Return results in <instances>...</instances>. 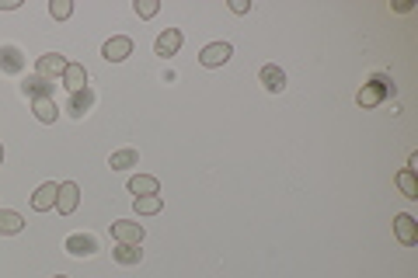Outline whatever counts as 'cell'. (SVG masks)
I'll list each match as a JSON object with an SVG mask.
<instances>
[{
  "mask_svg": "<svg viewBox=\"0 0 418 278\" xmlns=\"http://www.w3.org/2000/svg\"><path fill=\"white\" fill-rule=\"evenodd\" d=\"M394 233H397V240L404 247H415L418 243V223H415V216H397L394 219Z\"/></svg>",
  "mask_w": 418,
  "mask_h": 278,
  "instance_id": "11",
  "label": "cell"
},
{
  "mask_svg": "<svg viewBox=\"0 0 418 278\" xmlns=\"http://www.w3.org/2000/svg\"><path fill=\"white\" fill-rule=\"evenodd\" d=\"M133 8H136V15H140V18H153V15L160 11V4H157V0H136Z\"/></svg>",
  "mask_w": 418,
  "mask_h": 278,
  "instance_id": "24",
  "label": "cell"
},
{
  "mask_svg": "<svg viewBox=\"0 0 418 278\" xmlns=\"http://www.w3.org/2000/svg\"><path fill=\"white\" fill-rule=\"evenodd\" d=\"M397 188L404 191V198H418V181H415V171H408V167H404V171L397 174Z\"/></svg>",
  "mask_w": 418,
  "mask_h": 278,
  "instance_id": "22",
  "label": "cell"
},
{
  "mask_svg": "<svg viewBox=\"0 0 418 278\" xmlns=\"http://www.w3.org/2000/svg\"><path fill=\"white\" fill-rule=\"evenodd\" d=\"M178 49H181V32H178V28H164V32L157 35V42H153V53L164 56V60L174 56Z\"/></svg>",
  "mask_w": 418,
  "mask_h": 278,
  "instance_id": "9",
  "label": "cell"
},
{
  "mask_svg": "<svg viewBox=\"0 0 418 278\" xmlns=\"http://www.w3.org/2000/svg\"><path fill=\"white\" fill-rule=\"evenodd\" d=\"M63 84L70 87V94H74V91H84V87H87V70H84L81 63H67V70H63Z\"/></svg>",
  "mask_w": 418,
  "mask_h": 278,
  "instance_id": "15",
  "label": "cell"
},
{
  "mask_svg": "<svg viewBox=\"0 0 418 278\" xmlns=\"http://www.w3.org/2000/svg\"><path fill=\"white\" fill-rule=\"evenodd\" d=\"M258 80H262V87L269 91V94H279L283 87H286V73L279 70V67H262V73H258Z\"/></svg>",
  "mask_w": 418,
  "mask_h": 278,
  "instance_id": "13",
  "label": "cell"
},
{
  "mask_svg": "<svg viewBox=\"0 0 418 278\" xmlns=\"http://www.w3.org/2000/svg\"><path fill=\"white\" fill-rule=\"evenodd\" d=\"M133 205H136L140 216H157V212L164 209V198H160V195H136Z\"/></svg>",
  "mask_w": 418,
  "mask_h": 278,
  "instance_id": "18",
  "label": "cell"
},
{
  "mask_svg": "<svg viewBox=\"0 0 418 278\" xmlns=\"http://www.w3.org/2000/svg\"><path fill=\"white\" fill-rule=\"evenodd\" d=\"M136 164H140V153H136V150H119V153L108 157V167H112V171H126V167H136Z\"/></svg>",
  "mask_w": 418,
  "mask_h": 278,
  "instance_id": "20",
  "label": "cell"
},
{
  "mask_svg": "<svg viewBox=\"0 0 418 278\" xmlns=\"http://www.w3.org/2000/svg\"><path fill=\"white\" fill-rule=\"evenodd\" d=\"M231 56H234L231 42H213V46H206V49L199 53V63H202V67H224Z\"/></svg>",
  "mask_w": 418,
  "mask_h": 278,
  "instance_id": "6",
  "label": "cell"
},
{
  "mask_svg": "<svg viewBox=\"0 0 418 278\" xmlns=\"http://www.w3.org/2000/svg\"><path fill=\"white\" fill-rule=\"evenodd\" d=\"M387 94H394V80H390L387 73H373L369 84H362V91L356 94V101H359L362 108H376Z\"/></svg>",
  "mask_w": 418,
  "mask_h": 278,
  "instance_id": "1",
  "label": "cell"
},
{
  "mask_svg": "<svg viewBox=\"0 0 418 278\" xmlns=\"http://www.w3.org/2000/svg\"><path fill=\"white\" fill-rule=\"evenodd\" d=\"M49 15H53L56 21H67V18L74 15V4H70V0H53V4H49Z\"/></svg>",
  "mask_w": 418,
  "mask_h": 278,
  "instance_id": "23",
  "label": "cell"
},
{
  "mask_svg": "<svg viewBox=\"0 0 418 278\" xmlns=\"http://www.w3.org/2000/svg\"><path fill=\"white\" fill-rule=\"evenodd\" d=\"M0 164H4V146H0Z\"/></svg>",
  "mask_w": 418,
  "mask_h": 278,
  "instance_id": "27",
  "label": "cell"
},
{
  "mask_svg": "<svg viewBox=\"0 0 418 278\" xmlns=\"http://www.w3.org/2000/svg\"><path fill=\"white\" fill-rule=\"evenodd\" d=\"M0 8H4V11H15V8H18V0H0Z\"/></svg>",
  "mask_w": 418,
  "mask_h": 278,
  "instance_id": "26",
  "label": "cell"
},
{
  "mask_svg": "<svg viewBox=\"0 0 418 278\" xmlns=\"http://www.w3.org/2000/svg\"><path fill=\"white\" fill-rule=\"evenodd\" d=\"M129 191H133V195H157V191H160V181H157V177L140 174V177H133V181H129Z\"/></svg>",
  "mask_w": 418,
  "mask_h": 278,
  "instance_id": "21",
  "label": "cell"
},
{
  "mask_svg": "<svg viewBox=\"0 0 418 278\" xmlns=\"http://www.w3.org/2000/svg\"><path fill=\"white\" fill-rule=\"evenodd\" d=\"M231 11H234V15H248L251 4H248V0H231Z\"/></svg>",
  "mask_w": 418,
  "mask_h": 278,
  "instance_id": "25",
  "label": "cell"
},
{
  "mask_svg": "<svg viewBox=\"0 0 418 278\" xmlns=\"http://www.w3.org/2000/svg\"><path fill=\"white\" fill-rule=\"evenodd\" d=\"M63 70H67V60H63L60 53H46V56H39V63H35V73L46 77V80L63 77Z\"/></svg>",
  "mask_w": 418,
  "mask_h": 278,
  "instance_id": "7",
  "label": "cell"
},
{
  "mask_svg": "<svg viewBox=\"0 0 418 278\" xmlns=\"http://www.w3.org/2000/svg\"><path fill=\"white\" fill-rule=\"evenodd\" d=\"M77 205H81V188H77L74 181H63L60 191H56V209H60V216H74Z\"/></svg>",
  "mask_w": 418,
  "mask_h": 278,
  "instance_id": "2",
  "label": "cell"
},
{
  "mask_svg": "<svg viewBox=\"0 0 418 278\" xmlns=\"http://www.w3.org/2000/svg\"><path fill=\"white\" fill-rule=\"evenodd\" d=\"M67 250H70L74 257H91V254L98 250V240H94L91 233H74V236H67Z\"/></svg>",
  "mask_w": 418,
  "mask_h": 278,
  "instance_id": "12",
  "label": "cell"
},
{
  "mask_svg": "<svg viewBox=\"0 0 418 278\" xmlns=\"http://www.w3.org/2000/svg\"><path fill=\"white\" fill-rule=\"evenodd\" d=\"M101 56H105L108 63H122V60H129V56H133V39H129V35H115V39H108L105 49H101Z\"/></svg>",
  "mask_w": 418,
  "mask_h": 278,
  "instance_id": "3",
  "label": "cell"
},
{
  "mask_svg": "<svg viewBox=\"0 0 418 278\" xmlns=\"http://www.w3.org/2000/svg\"><path fill=\"white\" fill-rule=\"evenodd\" d=\"M32 112H35V119H39V122H46V125H49V122H56V115H60V112H56V101H53V98L32 101Z\"/></svg>",
  "mask_w": 418,
  "mask_h": 278,
  "instance_id": "19",
  "label": "cell"
},
{
  "mask_svg": "<svg viewBox=\"0 0 418 278\" xmlns=\"http://www.w3.org/2000/svg\"><path fill=\"white\" fill-rule=\"evenodd\" d=\"M112 236H115L119 243L140 247V243H143V226H140V223H129V219H115V223H112Z\"/></svg>",
  "mask_w": 418,
  "mask_h": 278,
  "instance_id": "5",
  "label": "cell"
},
{
  "mask_svg": "<svg viewBox=\"0 0 418 278\" xmlns=\"http://www.w3.org/2000/svg\"><path fill=\"white\" fill-rule=\"evenodd\" d=\"M53 91H56V80H46V77H39V73H32V77L22 84V94H25V98H32V101L53 98Z\"/></svg>",
  "mask_w": 418,
  "mask_h": 278,
  "instance_id": "4",
  "label": "cell"
},
{
  "mask_svg": "<svg viewBox=\"0 0 418 278\" xmlns=\"http://www.w3.org/2000/svg\"><path fill=\"white\" fill-rule=\"evenodd\" d=\"M56 278H63V275H56Z\"/></svg>",
  "mask_w": 418,
  "mask_h": 278,
  "instance_id": "28",
  "label": "cell"
},
{
  "mask_svg": "<svg viewBox=\"0 0 418 278\" xmlns=\"http://www.w3.org/2000/svg\"><path fill=\"white\" fill-rule=\"evenodd\" d=\"M25 70V53L18 46H0V73H22Z\"/></svg>",
  "mask_w": 418,
  "mask_h": 278,
  "instance_id": "8",
  "label": "cell"
},
{
  "mask_svg": "<svg viewBox=\"0 0 418 278\" xmlns=\"http://www.w3.org/2000/svg\"><path fill=\"white\" fill-rule=\"evenodd\" d=\"M22 229H25V219H22L18 212L0 209V233H4V236H15V233H22Z\"/></svg>",
  "mask_w": 418,
  "mask_h": 278,
  "instance_id": "16",
  "label": "cell"
},
{
  "mask_svg": "<svg viewBox=\"0 0 418 278\" xmlns=\"http://www.w3.org/2000/svg\"><path fill=\"white\" fill-rule=\"evenodd\" d=\"M91 105H94V91H91V87H84V91H74V94H70L67 112H70L74 119H84V115L91 112Z\"/></svg>",
  "mask_w": 418,
  "mask_h": 278,
  "instance_id": "10",
  "label": "cell"
},
{
  "mask_svg": "<svg viewBox=\"0 0 418 278\" xmlns=\"http://www.w3.org/2000/svg\"><path fill=\"white\" fill-rule=\"evenodd\" d=\"M112 257H115L119 264L133 268V264H140V261H143V250H140V247H133V243H119V247L112 250Z\"/></svg>",
  "mask_w": 418,
  "mask_h": 278,
  "instance_id": "17",
  "label": "cell"
},
{
  "mask_svg": "<svg viewBox=\"0 0 418 278\" xmlns=\"http://www.w3.org/2000/svg\"><path fill=\"white\" fill-rule=\"evenodd\" d=\"M56 191H60V184H53V181L42 184V188L32 195V209H35V212H49V209L56 205Z\"/></svg>",
  "mask_w": 418,
  "mask_h": 278,
  "instance_id": "14",
  "label": "cell"
}]
</instances>
